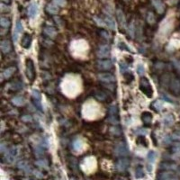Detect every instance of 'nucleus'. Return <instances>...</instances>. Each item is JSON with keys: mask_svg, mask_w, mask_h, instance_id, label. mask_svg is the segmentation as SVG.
<instances>
[{"mask_svg": "<svg viewBox=\"0 0 180 180\" xmlns=\"http://www.w3.org/2000/svg\"><path fill=\"white\" fill-rule=\"evenodd\" d=\"M163 122L165 125H171L174 122V117L171 114H167L163 117Z\"/></svg>", "mask_w": 180, "mask_h": 180, "instance_id": "22", "label": "nucleus"}, {"mask_svg": "<svg viewBox=\"0 0 180 180\" xmlns=\"http://www.w3.org/2000/svg\"><path fill=\"white\" fill-rule=\"evenodd\" d=\"M110 113H111V114H116L117 113V107H116V105H112L111 107H110Z\"/></svg>", "mask_w": 180, "mask_h": 180, "instance_id": "39", "label": "nucleus"}, {"mask_svg": "<svg viewBox=\"0 0 180 180\" xmlns=\"http://www.w3.org/2000/svg\"><path fill=\"white\" fill-rule=\"evenodd\" d=\"M12 102H13V104H15L17 106H21L25 104V101L24 97H22V96H16L12 99Z\"/></svg>", "mask_w": 180, "mask_h": 180, "instance_id": "21", "label": "nucleus"}, {"mask_svg": "<svg viewBox=\"0 0 180 180\" xmlns=\"http://www.w3.org/2000/svg\"><path fill=\"white\" fill-rule=\"evenodd\" d=\"M22 120H23L24 122H31V121H32V117H31L30 115H24V116L22 117Z\"/></svg>", "mask_w": 180, "mask_h": 180, "instance_id": "41", "label": "nucleus"}, {"mask_svg": "<svg viewBox=\"0 0 180 180\" xmlns=\"http://www.w3.org/2000/svg\"><path fill=\"white\" fill-rule=\"evenodd\" d=\"M116 15H117V18H118V19H119V21H120V24H121V25L124 27V26L126 25V21H125V17H124V16H123L122 12L121 10H117V12H116Z\"/></svg>", "mask_w": 180, "mask_h": 180, "instance_id": "20", "label": "nucleus"}, {"mask_svg": "<svg viewBox=\"0 0 180 180\" xmlns=\"http://www.w3.org/2000/svg\"><path fill=\"white\" fill-rule=\"evenodd\" d=\"M144 176L143 174V170L141 168H137L136 169V177L137 178H141Z\"/></svg>", "mask_w": 180, "mask_h": 180, "instance_id": "34", "label": "nucleus"}, {"mask_svg": "<svg viewBox=\"0 0 180 180\" xmlns=\"http://www.w3.org/2000/svg\"><path fill=\"white\" fill-rule=\"evenodd\" d=\"M15 70H16V69L14 67H11V68H8V69H5V71L2 74L3 78H10L12 76V74L15 72Z\"/></svg>", "mask_w": 180, "mask_h": 180, "instance_id": "19", "label": "nucleus"}, {"mask_svg": "<svg viewBox=\"0 0 180 180\" xmlns=\"http://www.w3.org/2000/svg\"><path fill=\"white\" fill-rule=\"evenodd\" d=\"M94 20H95V21L97 23V25H100V26H105V25H106L105 22V21H103L102 19L98 18V17H95V18H94Z\"/></svg>", "mask_w": 180, "mask_h": 180, "instance_id": "33", "label": "nucleus"}, {"mask_svg": "<svg viewBox=\"0 0 180 180\" xmlns=\"http://www.w3.org/2000/svg\"><path fill=\"white\" fill-rule=\"evenodd\" d=\"M98 67L101 69H110L113 67V63L110 60H102L98 62Z\"/></svg>", "mask_w": 180, "mask_h": 180, "instance_id": "14", "label": "nucleus"}, {"mask_svg": "<svg viewBox=\"0 0 180 180\" xmlns=\"http://www.w3.org/2000/svg\"><path fill=\"white\" fill-rule=\"evenodd\" d=\"M129 150L128 148L126 146L125 143L123 142H120L118 144H116L115 148H114V154L117 156H126L128 154Z\"/></svg>", "mask_w": 180, "mask_h": 180, "instance_id": "3", "label": "nucleus"}, {"mask_svg": "<svg viewBox=\"0 0 180 180\" xmlns=\"http://www.w3.org/2000/svg\"><path fill=\"white\" fill-rule=\"evenodd\" d=\"M38 13V6L36 4H32L29 7H28V15L30 17L34 18Z\"/></svg>", "mask_w": 180, "mask_h": 180, "instance_id": "13", "label": "nucleus"}, {"mask_svg": "<svg viewBox=\"0 0 180 180\" xmlns=\"http://www.w3.org/2000/svg\"><path fill=\"white\" fill-rule=\"evenodd\" d=\"M98 105L94 102H89L87 104H85L83 108V114L86 118L93 119L98 114Z\"/></svg>", "mask_w": 180, "mask_h": 180, "instance_id": "1", "label": "nucleus"}, {"mask_svg": "<svg viewBox=\"0 0 180 180\" xmlns=\"http://www.w3.org/2000/svg\"><path fill=\"white\" fill-rule=\"evenodd\" d=\"M63 90L66 92L68 95L69 94L70 96H74L78 92V83L76 82L74 79L71 78H67L66 81L63 82Z\"/></svg>", "mask_w": 180, "mask_h": 180, "instance_id": "2", "label": "nucleus"}, {"mask_svg": "<svg viewBox=\"0 0 180 180\" xmlns=\"http://www.w3.org/2000/svg\"><path fill=\"white\" fill-rule=\"evenodd\" d=\"M105 22L106 25H107L110 29H112V30H115V29H116V23H115V21H114L113 18L107 16V17H105Z\"/></svg>", "mask_w": 180, "mask_h": 180, "instance_id": "16", "label": "nucleus"}, {"mask_svg": "<svg viewBox=\"0 0 180 180\" xmlns=\"http://www.w3.org/2000/svg\"><path fill=\"white\" fill-rule=\"evenodd\" d=\"M54 3L57 5V6H60V7H63L65 6V0H54Z\"/></svg>", "mask_w": 180, "mask_h": 180, "instance_id": "37", "label": "nucleus"}, {"mask_svg": "<svg viewBox=\"0 0 180 180\" xmlns=\"http://www.w3.org/2000/svg\"><path fill=\"white\" fill-rule=\"evenodd\" d=\"M158 180H179V179L169 172H164L159 175Z\"/></svg>", "mask_w": 180, "mask_h": 180, "instance_id": "11", "label": "nucleus"}, {"mask_svg": "<svg viewBox=\"0 0 180 180\" xmlns=\"http://www.w3.org/2000/svg\"><path fill=\"white\" fill-rule=\"evenodd\" d=\"M33 96H34V97L36 99H40V97H41V96H40V93L37 91V90H34L33 91Z\"/></svg>", "mask_w": 180, "mask_h": 180, "instance_id": "40", "label": "nucleus"}, {"mask_svg": "<svg viewBox=\"0 0 180 180\" xmlns=\"http://www.w3.org/2000/svg\"><path fill=\"white\" fill-rule=\"evenodd\" d=\"M170 87H171V89L174 91V93L179 94V93H180V80L177 79V78H174V79L171 81Z\"/></svg>", "mask_w": 180, "mask_h": 180, "instance_id": "9", "label": "nucleus"}, {"mask_svg": "<svg viewBox=\"0 0 180 180\" xmlns=\"http://www.w3.org/2000/svg\"><path fill=\"white\" fill-rule=\"evenodd\" d=\"M147 19H148V22H149V24H153V23L155 22V17H154V15H153L152 13H149V14H148Z\"/></svg>", "mask_w": 180, "mask_h": 180, "instance_id": "32", "label": "nucleus"}, {"mask_svg": "<svg viewBox=\"0 0 180 180\" xmlns=\"http://www.w3.org/2000/svg\"><path fill=\"white\" fill-rule=\"evenodd\" d=\"M23 32V25L20 21H17L15 26V30H14V34H13V38L15 43L18 41L19 35L21 34V33Z\"/></svg>", "mask_w": 180, "mask_h": 180, "instance_id": "5", "label": "nucleus"}, {"mask_svg": "<svg viewBox=\"0 0 180 180\" xmlns=\"http://www.w3.org/2000/svg\"><path fill=\"white\" fill-rule=\"evenodd\" d=\"M136 69H137V73L139 75H144V73H145V68H144V66L142 64H138Z\"/></svg>", "mask_w": 180, "mask_h": 180, "instance_id": "29", "label": "nucleus"}, {"mask_svg": "<svg viewBox=\"0 0 180 180\" xmlns=\"http://www.w3.org/2000/svg\"><path fill=\"white\" fill-rule=\"evenodd\" d=\"M142 120H143V122H144L145 123H149V122H151V120H152V116H151L149 114L145 113V114L142 115Z\"/></svg>", "mask_w": 180, "mask_h": 180, "instance_id": "28", "label": "nucleus"}, {"mask_svg": "<svg viewBox=\"0 0 180 180\" xmlns=\"http://www.w3.org/2000/svg\"><path fill=\"white\" fill-rule=\"evenodd\" d=\"M156 159V153L154 151H149L148 154V162H149V166L152 165L155 162Z\"/></svg>", "mask_w": 180, "mask_h": 180, "instance_id": "24", "label": "nucleus"}, {"mask_svg": "<svg viewBox=\"0 0 180 180\" xmlns=\"http://www.w3.org/2000/svg\"><path fill=\"white\" fill-rule=\"evenodd\" d=\"M0 48H1V51L4 53H7L11 50V44H10V43L7 40H5V41L1 42V44H0Z\"/></svg>", "mask_w": 180, "mask_h": 180, "instance_id": "12", "label": "nucleus"}, {"mask_svg": "<svg viewBox=\"0 0 180 180\" xmlns=\"http://www.w3.org/2000/svg\"><path fill=\"white\" fill-rule=\"evenodd\" d=\"M27 69H28V78H30L31 79L34 78V65L32 63V60H28L27 61Z\"/></svg>", "mask_w": 180, "mask_h": 180, "instance_id": "18", "label": "nucleus"}, {"mask_svg": "<svg viewBox=\"0 0 180 180\" xmlns=\"http://www.w3.org/2000/svg\"><path fill=\"white\" fill-rule=\"evenodd\" d=\"M153 7L156 8V10L159 13V14H163L165 11V5L164 3L161 1V0H151Z\"/></svg>", "mask_w": 180, "mask_h": 180, "instance_id": "7", "label": "nucleus"}, {"mask_svg": "<svg viewBox=\"0 0 180 180\" xmlns=\"http://www.w3.org/2000/svg\"><path fill=\"white\" fill-rule=\"evenodd\" d=\"M130 166V160L128 158H121L116 162V168L118 171H125Z\"/></svg>", "mask_w": 180, "mask_h": 180, "instance_id": "4", "label": "nucleus"}, {"mask_svg": "<svg viewBox=\"0 0 180 180\" xmlns=\"http://www.w3.org/2000/svg\"><path fill=\"white\" fill-rule=\"evenodd\" d=\"M154 106L157 108V109H158V110H160L162 107H163V103L161 102V101H157L155 104H154Z\"/></svg>", "mask_w": 180, "mask_h": 180, "instance_id": "36", "label": "nucleus"}, {"mask_svg": "<svg viewBox=\"0 0 180 180\" xmlns=\"http://www.w3.org/2000/svg\"><path fill=\"white\" fill-rule=\"evenodd\" d=\"M117 180H123V179H117Z\"/></svg>", "mask_w": 180, "mask_h": 180, "instance_id": "42", "label": "nucleus"}, {"mask_svg": "<svg viewBox=\"0 0 180 180\" xmlns=\"http://www.w3.org/2000/svg\"><path fill=\"white\" fill-rule=\"evenodd\" d=\"M0 25H1V26L4 27V28H7L10 25V22L7 18L2 17L1 19H0Z\"/></svg>", "mask_w": 180, "mask_h": 180, "instance_id": "26", "label": "nucleus"}, {"mask_svg": "<svg viewBox=\"0 0 180 180\" xmlns=\"http://www.w3.org/2000/svg\"><path fill=\"white\" fill-rule=\"evenodd\" d=\"M16 154H17L16 149V148H13V149H11L8 151V155H7V158H8L9 161H12V160L16 157Z\"/></svg>", "mask_w": 180, "mask_h": 180, "instance_id": "23", "label": "nucleus"}, {"mask_svg": "<svg viewBox=\"0 0 180 180\" xmlns=\"http://www.w3.org/2000/svg\"><path fill=\"white\" fill-rule=\"evenodd\" d=\"M110 131H111L113 134H114V135H115V134H116V135H119V134L121 133V131H120L117 127H113V128L110 130Z\"/></svg>", "mask_w": 180, "mask_h": 180, "instance_id": "35", "label": "nucleus"}, {"mask_svg": "<svg viewBox=\"0 0 180 180\" xmlns=\"http://www.w3.org/2000/svg\"><path fill=\"white\" fill-rule=\"evenodd\" d=\"M44 33L50 37H54L56 35V31L52 27H46L44 29Z\"/></svg>", "mask_w": 180, "mask_h": 180, "instance_id": "25", "label": "nucleus"}, {"mask_svg": "<svg viewBox=\"0 0 180 180\" xmlns=\"http://www.w3.org/2000/svg\"><path fill=\"white\" fill-rule=\"evenodd\" d=\"M120 69H121V72L124 73L128 70V65L124 62H121L120 63Z\"/></svg>", "mask_w": 180, "mask_h": 180, "instance_id": "31", "label": "nucleus"}, {"mask_svg": "<svg viewBox=\"0 0 180 180\" xmlns=\"http://www.w3.org/2000/svg\"><path fill=\"white\" fill-rule=\"evenodd\" d=\"M36 165L39 166V167H48L47 161H46V160H43V159L36 161Z\"/></svg>", "mask_w": 180, "mask_h": 180, "instance_id": "30", "label": "nucleus"}, {"mask_svg": "<svg viewBox=\"0 0 180 180\" xmlns=\"http://www.w3.org/2000/svg\"><path fill=\"white\" fill-rule=\"evenodd\" d=\"M47 11L50 13V14H56L57 12H58V7H57V6H55V5H49L48 7H47Z\"/></svg>", "mask_w": 180, "mask_h": 180, "instance_id": "27", "label": "nucleus"}, {"mask_svg": "<svg viewBox=\"0 0 180 180\" xmlns=\"http://www.w3.org/2000/svg\"><path fill=\"white\" fill-rule=\"evenodd\" d=\"M31 42H32L31 36L28 35V34H25V35L24 36V38H23V41L21 42V45H22L23 47H25V49H28L29 46H30V44H31Z\"/></svg>", "mask_w": 180, "mask_h": 180, "instance_id": "15", "label": "nucleus"}, {"mask_svg": "<svg viewBox=\"0 0 180 180\" xmlns=\"http://www.w3.org/2000/svg\"><path fill=\"white\" fill-rule=\"evenodd\" d=\"M140 84H141V86H144V88H143V87L141 88V89H142V92L145 93L148 96H152V88H151L149 83L147 80H146V83H144V80L142 79V81H141Z\"/></svg>", "mask_w": 180, "mask_h": 180, "instance_id": "10", "label": "nucleus"}, {"mask_svg": "<svg viewBox=\"0 0 180 180\" xmlns=\"http://www.w3.org/2000/svg\"><path fill=\"white\" fill-rule=\"evenodd\" d=\"M136 133L140 134V135H145V134L148 133V130H146V129H139L138 131H136Z\"/></svg>", "mask_w": 180, "mask_h": 180, "instance_id": "38", "label": "nucleus"}, {"mask_svg": "<svg viewBox=\"0 0 180 180\" xmlns=\"http://www.w3.org/2000/svg\"><path fill=\"white\" fill-rule=\"evenodd\" d=\"M98 78L104 82H114L115 81V78L114 75L110 73H101L98 75Z\"/></svg>", "mask_w": 180, "mask_h": 180, "instance_id": "8", "label": "nucleus"}, {"mask_svg": "<svg viewBox=\"0 0 180 180\" xmlns=\"http://www.w3.org/2000/svg\"><path fill=\"white\" fill-rule=\"evenodd\" d=\"M110 53V48L108 45H101L97 51V56L99 58H106Z\"/></svg>", "mask_w": 180, "mask_h": 180, "instance_id": "6", "label": "nucleus"}, {"mask_svg": "<svg viewBox=\"0 0 180 180\" xmlns=\"http://www.w3.org/2000/svg\"><path fill=\"white\" fill-rule=\"evenodd\" d=\"M84 146H85V144H84V142H83L81 140H76L73 142V148H74V149L77 150V151L81 150V149L84 148Z\"/></svg>", "mask_w": 180, "mask_h": 180, "instance_id": "17", "label": "nucleus"}]
</instances>
